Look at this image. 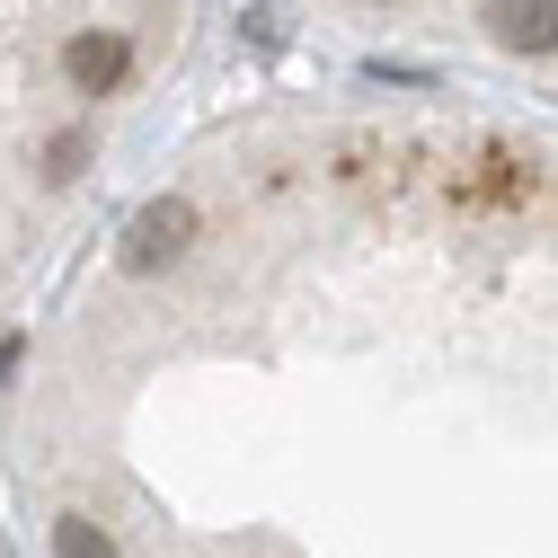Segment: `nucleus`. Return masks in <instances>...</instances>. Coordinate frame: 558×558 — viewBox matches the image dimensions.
I'll return each instance as SVG.
<instances>
[{
  "instance_id": "6",
  "label": "nucleus",
  "mask_w": 558,
  "mask_h": 558,
  "mask_svg": "<svg viewBox=\"0 0 558 558\" xmlns=\"http://www.w3.org/2000/svg\"><path fill=\"white\" fill-rule=\"evenodd\" d=\"M81 169H89V133L72 124V133H53V143H45V178H53V186H72Z\"/></svg>"
},
{
  "instance_id": "8",
  "label": "nucleus",
  "mask_w": 558,
  "mask_h": 558,
  "mask_svg": "<svg viewBox=\"0 0 558 558\" xmlns=\"http://www.w3.org/2000/svg\"><path fill=\"white\" fill-rule=\"evenodd\" d=\"M19 373V337H0V381H10Z\"/></svg>"
},
{
  "instance_id": "3",
  "label": "nucleus",
  "mask_w": 558,
  "mask_h": 558,
  "mask_svg": "<svg viewBox=\"0 0 558 558\" xmlns=\"http://www.w3.org/2000/svg\"><path fill=\"white\" fill-rule=\"evenodd\" d=\"M124 72H133V45H124L116 27H81V36H62V81H72L81 98H107Z\"/></svg>"
},
{
  "instance_id": "2",
  "label": "nucleus",
  "mask_w": 558,
  "mask_h": 558,
  "mask_svg": "<svg viewBox=\"0 0 558 558\" xmlns=\"http://www.w3.org/2000/svg\"><path fill=\"white\" fill-rule=\"evenodd\" d=\"M452 195H461V204H478V214H487V204H532V195H541V160L487 143V151H470V160H461Z\"/></svg>"
},
{
  "instance_id": "9",
  "label": "nucleus",
  "mask_w": 558,
  "mask_h": 558,
  "mask_svg": "<svg viewBox=\"0 0 558 558\" xmlns=\"http://www.w3.org/2000/svg\"><path fill=\"white\" fill-rule=\"evenodd\" d=\"M364 10H390V0H364Z\"/></svg>"
},
{
  "instance_id": "1",
  "label": "nucleus",
  "mask_w": 558,
  "mask_h": 558,
  "mask_svg": "<svg viewBox=\"0 0 558 558\" xmlns=\"http://www.w3.org/2000/svg\"><path fill=\"white\" fill-rule=\"evenodd\" d=\"M186 240H195V204H186V195H151L143 214L124 222L116 266H124V275H160V266H178V257H186Z\"/></svg>"
},
{
  "instance_id": "7",
  "label": "nucleus",
  "mask_w": 558,
  "mask_h": 558,
  "mask_svg": "<svg viewBox=\"0 0 558 558\" xmlns=\"http://www.w3.org/2000/svg\"><path fill=\"white\" fill-rule=\"evenodd\" d=\"M364 81H381V89H435L426 62H364Z\"/></svg>"
},
{
  "instance_id": "4",
  "label": "nucleus",
  "mask_w": 558,
  "mask_h": 558,
  "mask_svg": "<svg viewBox=\"0 0 558 558\" xmlns=\"http://www.w3.org/2000/svg\"><path fill=\"white\" fill-rule=\"evenodd\" d=\"M478 27L506 53H558V0H478Z\"/></svg>"
},
{
  "instance_id": "5",
  "label": "nucleus",
  "mask_w": 558,
  "mask_h": 558,
  "mask_svg": "<svg viewBox=\"0 0 558 558\" xmlns=\"http://www.w3.org/2000/svg\"><path fill=\"white\" fill-rule=\"evenodd\" d=\"M53 558H124L89 514H53Z\"/></svg>"
}]
</instances>
